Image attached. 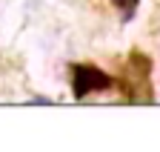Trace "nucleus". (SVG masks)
Instances as JSON below:
<instances>
[{"label":"nucleus","mask_w":160,"mask_h":152,"mask_svg":"<svg viewBox=\"0 0 160 152\" xmlns=\"http://www.w3.org/2000/svg\"><path fill=\"white\" fill-rule=\"evenodd\" d=\"M112 3L123 9V20H132V14H134V9H137V0H112Z\"/></svg>","instance_id":"2"},{"label":"nucleus","mask_w":160,"mask_h":152,"mask_svg":"<svg viewBox=\"0 0 160 152\" xmlns=\"http://www.w3.org/2000/svg\"><path fill=\"white\" fill-rule=\"evenodd\" d=\"M112 81L106 78L103 72L97 69H89V66H77L74 69V95L77 98H86L89 92H97V89H106Z\"/></svg>","instance_id":"1"}]
</instances>
